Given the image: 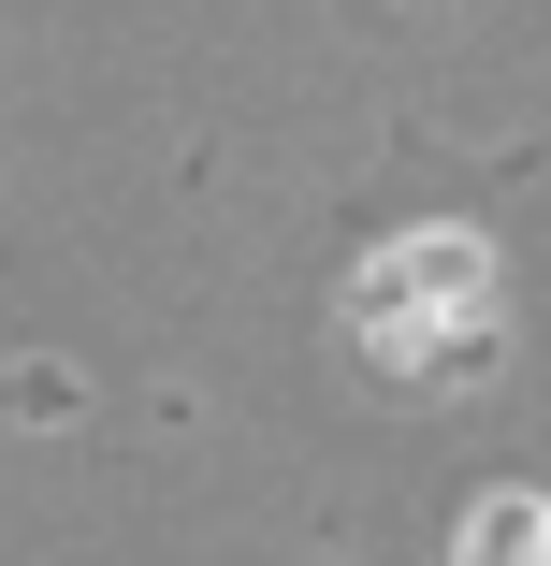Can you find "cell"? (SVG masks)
<instances>
[{
    "mask_svg": "<svg viewBox=\"0 0 551 566\" xmlns=\"http://www.w3.org/2000/svg\"><path fill=\"white\" fill-rule=\"evenodd\" d=\"M406 305H479V248H465V233H406V248L363 276V334H392Z\"/></svg>",
    "mask_w": 551,
    "mask_h": 566,
    "instance_id": "obj_1",
    "label": "cell"
}]
</instances>
